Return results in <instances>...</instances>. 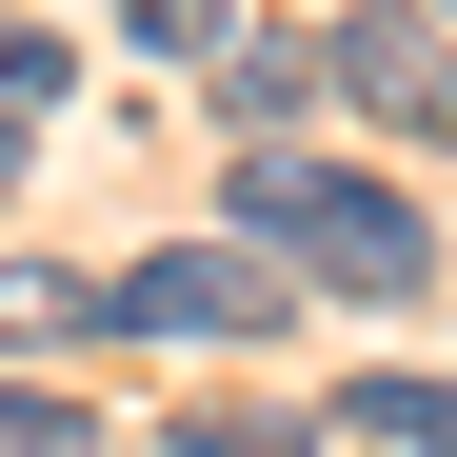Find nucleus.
I'll use <instances>...</instances> for the list:
<instances>
[{"label":"nucleus","mask_w":457,"mask_h":457,"mask_svg":"<svg viewBox=\"0 0 457 457\" xmlns=\"http://www.w3.org/2000/svg\"><path fill=\"white\" fill-rule=\"evenodd\" d=\"M160 457H298V437H278V418H179Z\"/></svg>","instance_id":"nucleus-8"},{"label":"nucleus","mask_w":457,"mask_h":457,"mask_svg":"<svg viewBox=\"0 0 457 457\" xmlns=\"http://www.w3.org/2000/svg\"><path fill=\"white\" fill-rule=\"evenodd\" d=\"M0 457H100V418L60 398V378H0Z\"/></svg>","instance_id":"nucleus-6"},{"label":"nucleus","mask_w":457,"mask_h":457,"mask_svg":"<svg viewBox=\"0 0 457 457\" xmlns=\"http://www.w3.org/2000/svg\"><path fill=\"white\" fill-rule=\"evenodd\" d=\"M319 437L338 457H457V378H338Z\"/></svg>","instance_id":"nucleus-4"},{"label":"nucleus","mask_w":457,"mask_h":457,"mask_svg":"<svg viewBox=\"0 0 457 457\" xmlns=\"http://www.w3.org/2000/svg\"><path fill=\"white\" fill-rule=\"evenodd\" d=\"M0 179H21V139H0Z\"/></svg>","instance_id":"nucleus-10"},{"label":"nucleus","mask_w":457,"mask_h":457,"mask_svg":"<svg viewBox=\"0 0 457 457\" xmlns=\"http://www.w3.org/2000/svg\"><path fill=\"white\" fill-rule=\"evenodd\" d=\"M319 80L358 120H398V139H457V21H418V0H358V21L319 40Z\"/></svg>","instance_id":"nucleus-3"},{"label":"nucleus","mask_w":457,"mask_h":457,"mask_svg":"<svg viewBox=\"0 0 457 457\" xmlns=\"http://www.w3.org/2000/svg\"><path fill=\"white\" fill-rule=\"evenodd\" d=\"M80 319L120 338V298H100V278H60V259H0V358H40V338H80Z\"/></svg>","instance_id":"nucleus-5"},{"label":"nucleus","mask_w":457,"mask_h":457,"mask_svg":"<svg viewBox=\"0 0 457 457\" xmlns=\"http://www.w3.org/2000/svg\"><path fill=\"white\" fill-rule=\"evenodd\" d=\"M100 298H120V338H278L298 259H259V239H139Z\"/></svg>","instance_id":"nucleus-2"},{"label":"nucleus","mask_w":457,"mask_h":457,"mask_svg":"<svg viewBox=\"0 0 457 457\" xmlns=\"http://www.w3.org/2000/svg\"><path fill=\"white\" fill-rule=\"evenodd\" d=\"M219 40V0H139V60H199Z\"/></svg>","instance_id":"nucleus-9"},{"label":"nucleus","mask_w":457,"mask_h":457,"mask_svg":"<svg viewBox=\"0 0 457 457\" xmlns=\"http://www.w3.org/2000/svg\"><path fill=\"white\" fill-rule=\"evenodd\" d=\"M239 239L298 259L319 298H437V219L358 160H298V139H239Z\"/></svg>","instance_id":"nucleus-1"},{"label":"nucleus","mask_w":457,"mask_h":457,"mask_svg":"<svg viewBox=\"0 0 457 457\" xmlns=\"http://www.w3.org/2000/svg\"><path fill=\"white\" fill-rule=\"evenodd\" d=\"M21 100H60V40H40V21H0V120H21Z\"/></svg>","instance_id":"nucleus-7"}]
</instances>
